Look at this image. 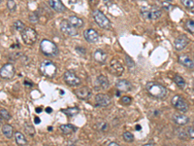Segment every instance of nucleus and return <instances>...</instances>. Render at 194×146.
Masks as SVG:
<instances>
[{"label": "nucleus", "mask_w": 194, "mask_h": 146, "mask_svg": "<svg viewBox=\"0 0 194 146\" xmlns=\"http://www.w3.org/2000/svg\"><path fill=\"white\" fill-rule=\"evenodd\" d=\"M68 21L69 22L71 23L73 26H75L76 28H79L82 27L84 26V21L83 19H81V18L77 17V16H70L68 18Z\"/></svg>", "instance_id": "4be33fe9"}, {"label": "nucleus", "mask_w": 194, "mask_h": 146, "mask_svg": "<svg viewBox=\"0 0 194 146\" xmlns=\"http://www.w3.org/2000/svg\"><path fill=\"white\" fill-rule=\"evenodd\" d=\"M146 90L151 97L155 98H164L168 93L166 88L156 82H148L146 85Z\"/></svg>", "instance_id": "f257e3e1"}, {"label": "nucleus", "mask_w": 194, "mask_h": 146, "mask_svg": "<svg viewBox=\"0 0 194 146\" xmlns=\"http://www.w3.org/2000/svg\"><path fill=\"white\" fill-rule=\"evenodd\" d=\"M16 70L15 67L12 63H5L1 66L0 69V76H1L2 79L5 80H10L15 76Z\"/></svg>", "instance_id": "1a4fd4ad"}, {"label": "nucleus", "mask_w": 194, "mask_h": 146, "mask_svg": "<svg viewBox=\"0 0 194 146\" xmlns=\"http://www.w3.org/2000/svg\"><path fill=\"white\" fill-rule=\"evenodd\" d=\"M46 111H47V113H51L52 110H51V108H50V107H47V108H46Z\"/></svg>", "instance_id": "09e8293b"}, {"label": "nucleus", "mask_w": 194, "mask_h": 146, "mask_svg": "<svg viewBox=\"0 0 194 146\" xmlns=\"http://www.w3.org/2000/svg\"><path fill=\"white\" fill-rule=\"evenodd\" d=\"M21 38H22V41L26 45H33L37 41L38 34L35 29L31 27H26L25 30L21 32Z\"/></svg>", "instance_id": "423d86ee"}, {"label": "nucleus", "mask_w": 194, "mask_h": 146, "mask_svg": "<svg viewBox=\"0 0 194 146\" xmlns=\"http://www.w3.org/2000/svg\"><path fill=\"white\" fill-rule=\"evenodd\" d=\"M40 50L47 57H55L58 54V47L49 39H43L40 42Z\"/></svg>", "instance_id": "f03ea898"}, {"label": "nucleus", "mask_w": 194, "mask_h": 146, "mask_svg": "<svg viewBox=\"0 0 194 146\" xmlns=\"http://www.w3.org/2000/svg\"><path fill=\"white\" fill-rule=\"evenodd\" d=\"M40 71L46 77L54 78L57 71V66L51 61H44L40 65Z\"/></svg>", "instance_id": "7ed1b4c3"}, {"label": "nucleus", "mask_w": 194, "mask_h": 146, "mask_svg": "<svg viewBox=\"0 0 194 146\" xmlns=\"http://www.w3.org/2000/svg\"><path fill=\"white\" fill-rule=\"evenodd\" d=\"M171 103L176 109L181 111V112H186V111L188 110V103H187V101L183 97H181L179 95L174 96L172 97Z\"/></svg>", "instance_id": "0eeeda50"}, {"label": "nucleus", "mask_w": 194, "mask_h": 146, "mask_svg": "<svg viewBox=\"0 0 194 146\" xmlns=\"http://www.w3.org/2000/svg\"><path fill=\"white\" fill-rule=\"evenodd\" d=\"M143 146H154V144L152 143V142H149V143H146V144H144Z\"/></svg>", "instance_id": "de8ad7c7"}, {"label": "nucleus", "mask_w": 194, "mask_h": 146, "mask_svg": "<svg viewBox=\"0 0 194 146\" xmlns=\"http://www.w3.org/2000/svg\"><path fill=\"white\" fill-rule=\"evenodd\" d=\"M34 123L35 124H40V119L38 118V117H35L34 118Z\"/></svg>", "instance_id": "49530a36"}, {"label": "nucleus", "mask_w": 194, "mask_h": 146, "mask_svg": "<svg viewBox=\"0 0 194 146\" xmlns=\"http://www.w3.org/2000/svg\"><path fill=\"white\" fill-rule=\"evenodd\" d=\"M187 134L190 138H194V127H189L187 128Z\"/></svg>", "instance_id": "ea45409f"}, {"label": "nucleus", "mask_w": 194, "mask_h": 146, "mask_svg": "<svg viewBox=\"0 0 194 146\" xmlns=\"http://www.w3.org/2000/svg\"><path fill=\"white\" fill-rule=\"evenodd\" d=\"M188 42H189V40L185 36V35H180V36H178L174 41L175 49L177 51L184 50L185 47L188 45Z\"/></svg>", "instance_id": "ddd939ff"}, {"label": "nucleus", "mask_w": 194, "mask_h": 146, "mask_svg": "<svg viewBox=\"0 0 194 146\" xmlns=\"http://www.w3.org/2000/svg\"><path fill=\"white\" fill-rule=\"evenodd\" d=\"M95 89L96 90H105L109 88V80L105 75L97 76L95 81Z\"/></svg>", "instance_id": "2eb2a0df"}, {"label": "nucleus", "mask_w": 194, "mask_h": 146, "mask_svg": "<svg viewBox=\"0 0 194 146\" xmlns=\"http://www.w3.org/2000/svg\"><path fill=\"white\" fill-rule=\"evenodd\" d=\"M75 95L78 97V98L83 99V101H86V99L90 97L91 91L87 87H82V88H80V89H76L75 90Z\"/></svg>", "instance_id": "f3484780"}, {"label": "nucleus", "mask_w": 194, "mask_h": 146, "mask_svg": "<svg viewBox=\"0 0 194 146\" xmlns=\"http://www.w3.org/2000/svg\"><path fill=\"white\" fill-rule=\"evenodd\" d=\"M120 102L123 105H129L132 102V98L130 97H128V96H124V97H122L120 98Z\"/></svg>", "instance_id": "e433bc0d"}, {"label": "nucleus", "mask_w": 194, "mask_h": 146, "mask_svg": "<svg viewBox=\"0 0 194 146\" xmlns=\"http://www.w3.org/2000/svg\"><path fill=\"white\" fill-rule=\"evenodd\" d=\"M49 5L57 13H64L66 11V7L61 2V0H49Z\"/></svg>", "instance_id": "a211bd4d"}, {"label": "nucleus", "mask_w": 194, "mask_h": 146, "mask_svg": "<svg viewBox=\"0 0 194 146\" xmlns=\"http://www.w3.org/2000/svg\"><path fill=\"white\" fill-rule=\"evenodd\" d=\"M29 22L32 23H37L39 22V16L37 12H34V13L29 15Z\"/></svg>", "instance_id": "f704fd0d"}, {"label": "nucleus", "mask_w": 194, "mask_h": 146, "mask_svg": "<svg viewBox=\"0 0 194 146\" xmlns=\"http://www.w3.org/2000/svg\"><path fill=\"white\" fill-rule=\"evenodd\" d=\"M116 87L120 92H129L132 90V84L126 79L117 80L116 83Z\"/></svg>", "instance_id": "dca6fc26"}, {"label": "nucleus", "mask_w": 194, "mask_h": 146, "mask_svg": "<svg viewBox=\"0 0 194 146\" xmlns=\"http://www.w3.org/2000/svg\"><path fill=\"white\" fill-rule=\"evenodd\" d=\"M7 8L11 12H15L17 10V4L14 0H8L7 1Z\"/></svg>", "instance_id": "c9c22d12"}, {"label": "nucleus", "mask_w": 194, "mask_h": 146, "mask_svg": "<svg viewBox=\"0 0 194 146\" xmlns=\"http://www.w3.org/2000/svg\"><path fill=\"white\" fill-rule=\"evenodd\" d=\"M162 6H163V7L165 8V9H167V11L170 10V9H171V7H172L171 4L168 3V1H164V2L162 3Z\"/></svg>", "instance_id": "a19ab883"}, {"label": "nucleus", "mask_w": 194, "mask_h": 146, "mask_svg": "<svg viewBox=\"0 0 194 146\" xmlns=\"http://www.w3.org/2000/svg\"><path fill=\"white\" fill-rule=\"evenodd\" d=\"M65 146H76V145H75V142L74 141H72V140H69V141L66 143Z\"/></svg>", "instance_id": "37998d69"}, {"label": "nucleus", "mask_w": 194, "mask_h": 146, "mask_svg": "<svg viewBox=\"0 0 194 146\" xmlns=\"http://www.w3.org/2000/svg\"><path fill=\"white\" fill-rule=\"evenodd\" d=\"M25 132L28 134V136H34V134H35V128H33V126L29 125V124H26L25 126Z\"/></svg>", "instance_id": "7c9ffc66"}, {"label": "nucleus", "mask_w": 194, "mask_h": 146, "mask_svg": "<svg viewBox=\"0 0 194 146\" xmlns=\"http://www.w3.org/2000/svg\"><path fill=\"white\" fill-rule=\"evenodd\" d=\"M109 70H110V72L113 75L120 76L123 73V71H124V67H123V65H122L121 62L119 60H116V58H113V60L110 61Z\"/></svg>", "instance_id": "9b49d317"}, {"label": "nucleus", "mask_w": 194, "mask_h": 146, "mask_svg": "<svg viewBox=\"0 0 194 146\" xmlns=\"http://www.w3.org/2000/svg\"><path fill=\"white\" fill-rule=\"evenodd\" d=\"M2 133L7 138H11L14 134V128L9 124L2 126Z\"/></svg>", "instance_id": "b1692460"}, {"label": "nucleus", "mask_w": 194, "mask_h": 146, "mask_svg": "<svg viewBox=\"0 0 194 146\" xmlns=\"http://www.w3.org/2000/svg\"><path fill=\"white\" fill-rule=\"evenodd\" d=\"M36 111H37V113H41V111H42V109H41L40 107L36 108Z\"/></svg>", "instance_id": "8fccbe9b"}, {"label": "nucleus", "mask_w": 194, "mask_h": 146, "mask_svg": "<svg viewBox=\"0 0 194 146\" xmlns=\"http://www.w3.org/2000/svg\"><path fill=\"white\" fill-rule=\"evenodd\" d=\"M92 17H93V19H94V22H95L101 28H104V29H111L112 25H111L110 20L102 13L101 11H99V10H94V11L92 12Z\"/></svg>", "instance_id": "20e7f679"}, {"label": "nucleus", "mask_w": 194, "mask_h": 146, "mask_svg": "<svg viewBox=\"0 0 194 146\" xmlns=\"http://www.w3.org/2000/svg\"><path fill=\"white\" fill-rule=\"evenodd\" d=\"M165 1H168L169 2V1H173V0H165Z\"/></svg>", "instance_id": "603ef678"}, {"label": "nucleus", "mask_w": 194, "mask_h": 146, "mask_svg": "<svg viewBox=\"0 0 194 146\" xmlns=\"http://www.w3.org/2000/svg\"><path fill=\"white\" fill-rule=\"evenodd\" d=\"M59 26H60V30L65 35H67V36H77L78 35L77 28L73 26L71 23L69 22L68 20L61 21Z\"/></svg>", "instance_id": "9d476101"}, {"label": "nucleus", "mask_w": 194, "mask_h": 146, "mask_svg": "<svg viewBox=\"0 0 194 146\" xmlns=\"http://www.w3.org/2000/svg\"><path fill=\"white\" fill-rule=\"evenodd\" d=\"M15 139H16V142L17 143V145H20V146H25L27 143V140H26L25 136L20 132H17L15 133Z\"/></svg>", "instance_id": "393cba45"}, {"label": "nucleus", "mask_w": 194, "mask_h": 146, "mask_svg": "<svg viewBox=\"0 0 194 146\" xmlns=\"http://www.w3.org/2000/svg\"><path fill=\"white\" fill-rule=\"evenodd\" d=\"M181 2L187 9L194 8V0H181Z\"/></svg>", "instance_id": "2f4dec72"}, {"label": "nucleus", "mask_w": 194, "mask_h": 146, "mask_svg": "<svg viewBox=\"0 0 194 146\" xmlns=\"http://www.w3.org/2000/svg\"><path fill=\"white\" fill-rule=\"evenodd\" d=\"M97 128L101 132H107L109 130V126L106 122H99L97 124Z\"/></svg>", "instance_id": "72a5a7b5"}, {"label": "nucleus", "mask_w": 194, "mask_h": 146, "mask_svg": "<svg viewBox=\"0 0 194 146\" xmlns=\"http://www.w3.org/2000/svg\"><path fill=\"white\" fill-rule=\"evenodd\" d=\"M79 108L78 107H69V108H66V109H63L62 110V112L67 115L68 117H73L75 115H77L79 113Z\"/></svg>", "instance_id": "bb28decb"}, {"label": "nucleus", "mask_w": 194, "mask_h": 146, "mask_svg": "<svg viewBox=\"0 0 194 146\" xmlns=\"http://www.w3.org/2000/svg\"><path fill=\"white\" fill-rule=\"evenodd\" d=\"M95 101L97 106L100 107H107L111 104V97L105 93H97L95 96Z\"/></svg>", "instance_id": "4468645a"}, {"label": "nucleus", "mask_w": 194, "mask_h": 146, "mask_svg": "<svg viewBox=\"0 0 194 146\" xmlns=\"http://www.w3.org/2000/svg\"><path fill=\"white\" fill-rule=\"evenodd\" d=\"M25 86H28V87H32V86H33V84L30 83V82H29V80L25 81Z\"/></svg>", "instance_id": "c03bdc74"}, {"label": "nucleus", "mask_w": 194, "mask_h": 146, "mask_svg": "<svg viewBox=\"0 0 194 146\" xmlns=\"http://www.w3.org/2000/svg\"><path fill=\"white\" fill-rule=\"evenodd\" d=\"M178 60H179V62L183 66L188 68V69H193L194 68V61L192 60V58H190L189 57H187L185 55H183V56H180Z\"/></svg>", "instance_id": "aec40b11"}, {"label": "nucleus", "mask_w": 194, "mask_h": 146, "mask_svg": "<svg viewBox=\"0 0 194 146\" xmlns=\"http://www.w3.org/2000/svg\"><path fill=\"white\" fill-rule=\"evenodd\" d=\"M63 79L65 81V83L71 87H77L80 86L82 81L81 79L77 76L74 71H71V70H66L63 74Z\"/></svg>", "instance_id": "6e6552de"}, {"label": "nucleus", "mask_w": 194, "mask_h": 146, "mask_svg": "<svg viewBox=\"0 0 194 146\" xmlns=\"http://www.w3.org/2000/svg\"><path fill=\"white\" fill-rule=\"evenodd\" d=\"M174 82H175V84L180 88V89H181V90L184 89V87H185V81H184V79L181 77V75L176 74L175 77H174Z\"/></svg>", "instance_id": "a878e982"}, {"label": "nucleus", "mask_w": 194, "mask_h": 146, "mask_svg": "<svg viewBox=\"0 0 194 146\" xmlns=\"http://www.w3.org/2000/svg\"><path fill=\"white\" fill-rule=\"evenodd\" d=\"M184 28L189 33L194 34V21L193 20H187L184 23Z\"/></svg>", "instance_id": "cd10ccee"}, {"label": "nucleus", "mask_w": 194, "mask_h": 146, "mask_svg": "<svg viewBox=\"0 0 194 146\" xmlns=\"http://www.w3.org/2000/svg\"><path fill=\"white\" fill-rule=\"evenodd\" d=\"M108 146H120L119 143H116V142H111L108 144Z\"/></svg>", "instance_id": "a18cd8bd"}, {"label": "nucleus", "mask_w": 194, "mask_h": 146, "mask_svg": "<svg viewBox=\"0 0 194 146\" xmlns=\"http://www.w3.org/2000/svg\"><path fill=\"white\" fill-rule=\"evenodd\" d=\"M60 131L64 134H71L77 131V128L72 124H64L60 126Z\"/></svg>", "instance_id": "5701e85b"}, {"label": "nucleus", "mask_w": 194, "mask_h": 146, "mask_svg": "<svg viewBox=\"0 0 194 146\" xmlns=\"http://www.w3.org/2000/svg\"><path fill=\"white\" fill-rule=\"evenodd\" d=\"M84 37L85 39L89 43H97L99 41V34L98 32L93 28H87L84 31Z\"/></svg>", "instance_id": "f8f14e48"}, {"label": "nucleus", "mask_w": 194, "mask_h": 146, "mask_svg": "<svg viewBox=\"0 0 194 146\" xmlns=\"http://www.w3.org/2000/svg\"><path fill=\"white\" fill-rule=\"evenodd\" d=\"M14 28L16 29L17 31H20V32H22L23 30H25V29L26 28L25 27V23H23L21 21H16L15 22H14Z\"/></svg>", "instance_id": "c85d7f7f"}, {"label": "nucleus", "mask_w": 194, "mask_h": 146, "mask_svg": "<svg viewBox=\"0 0 194 146\" xmlns=\"http://www.w3.org/2000/svg\"><path fill=\"white\" fill-rule=\"evenodd\" d=\"M125 61H126V63L128 64V66L130 67V68H133L135 66V63H134L133 60L129 56H126L125 57Z\"/></svg>", "instance_id": "4c0bfd02"}, {"label": "nucleus", "mask_w": 194, "mask_h": 146, "mask_svg": "<svg viewBox=\"0 0 194 146\" xmlns=\"http://www.w3.org/2000/svg\"><path fill=\"white\" fill-rule=\"evenodd\" d=\"M178 136H179V137L181 138V139H185L186 136H188V134H187V131L180 130V131H178Z\"/></svg>", "instance_id": "58836bf2"}, {"label": "nucleus", "mask_w": 194, "mask_h": 146, "mask_svg": "<svg viewBox=\"0 0 194 146\" xmlns=\"http://www.w3.org/2000/svg\"><path fill=\"white\" fill-rule=\"evenodd\" d=\"M93 57H94V61H97L98 63H105L107 61L108 54L102 49H97L94 53H93Z\"/></svg>", "instance_id": "6ab92c4d"}, {"label": "nucleus", "mask_w": 194, "mask_h": 146, "mask_svg": "<svg viewBox=\"0 0 194 146\" xmlns=\"http://www.w3.org/2000/svg\"><path fill=\"white\" fill-rule=\"evenodd\" d=\"M0 118H1V121H9L11 119V115L7 110L2 108L0 110Z\"/></svg>", "instance_id": "c756f323"}, {"label": "nucleus", "mask_w": 194, "mask_h": 146, "mask_svg": "<svg viewBox=\"0 0 194 146\" xmlns=\"http://www.w3.org/2000/svg\"><path fill=\"white\" fill-rule=\"evenodd\" d=\"M173 121L179 126H184L186 124H188L189 118L184 114H175L173 115Z\"/></svg>", "instance_id": "412c9836"}, {"label": "nucleus", "mask_w": 194, "mask_h": 146, "mask_svg": "<svg viewBox=\"0 0 194 146\" xmlns=\"http://www.w3.org/2000/svg\"><path fill=\"white\" fill-rule=\"evenodd\" d=\"M162 15V11L156 7V6H154V7L149 8V9H143L141 11V16L142 18H144L145 20H150V21H154L159 19Z\"/></svg>", "instance_id": "39448f33"}, {"label": "nucleus", "mask_w": 194, "mask_h": 146, "mask_svg": "<svg viewBox=\"0 0 194 146\" xmlns=\"http://www.w3.org/2000/svg\"><path fill=\"white\" fill-rule=\"evenodd\" d=\"M136 128L137 131H140V130H141V126H140V125H138V126H136V128Z\"/></svg>", "instance_id": "3c124183"}, {"label": "nucleus", "mask_w": 194, "mask_h": 146, "mask_svg": "<svg viewBox=\"0 0 194 146\" xmlns=\"http://www.w3.org/2000/svg\"><path fill=\"white\" fill-rule=\"evenodd\" d=\"M76 50H77V52L81 53V54H83V55H85V54H86V51H85V49H84V48H82V47H79V46H77V47H76Z\"/></svg>", "instance_id": "79ce46f5"}, {"label": "nucleus", "mask_w": 194, "mask_h": 146, "mask_svg": "<svg viewBox=\"0 0 194 146\" xmlns=\"http://www.w3.org/2000/svg\"><path fill=\"white\" fill-rule=\"evenodd\" d=\"M123 139L125 140L126 142H132L134 140V136L130 132H123V136H122Z\"/></svg>", "instance_id": "473e14b6"}]
</instances>
